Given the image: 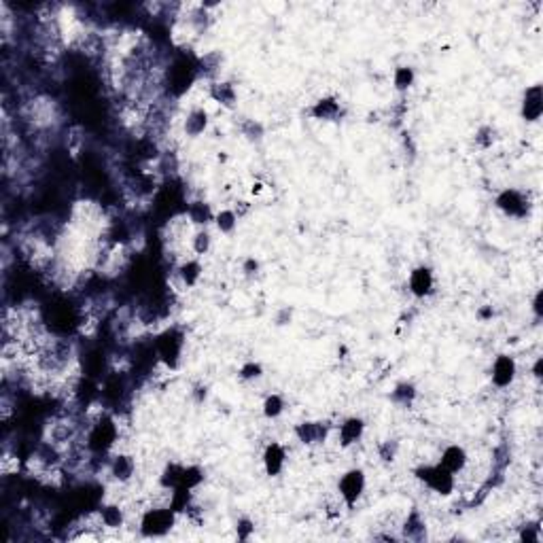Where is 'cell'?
Here are the masks:
<instances>
[{"label":"cell","instance_id":"cell-1","mask_svg":"<svg viewBox=\"0 0 543 543\" xmlns=\"http://www.w3.org/2000/svg\"><path fill=\"white\" fill-rule=\"evenodd\" d=\"M119 442V423L108 414H98L87 427L85 448L92 454H108Z\"/></svg>","mask_w":543,"mask_h":543},{"label":"cell","instance_id":"cell-2","mask_svg":"<svg viewBox=\"0 0 543 543\" xmlns=\"http://www.w3.org/2000/svg\"><path fill=\"white\" fill-rule=\"evenodd\" d=\"M414 478L429 488L431 492L439 494V497H450L456 490V475L450 473L448 469H444L439 463L435 465H420L414 469Z\"/></svg>","mask_w":543,"mask_h":543},{"label":"cell","instance_id":"cell-3","mask_svg":"<svg viewBox=\"0 0 543 543\" xmlns=\"http://www.w3.org/2000/svg\"><path fill=\"white\" fill-rule=\"evenodd\" d=\"M185 335L176 327H168L155 337V354L168 370H174L183 358Z\"/></svg>","mask_w":543,"mask_h":543},{"label":"cell","instance_id":"cell-4","mask_svg":"<svg viewBox=\"0 0 543 543\" xmlns=\"http://www.w3.org/2000/svg\"><path fill=\"white\" fill-rule=\"evenodd\" d=\"M176 524V511L170 505L149 507L140 516V532L144 537H163Z\"/></svg>","mask_w":543,"mask_h":543},{"label":"cell","instance_id":"cell-5","mask_svg":"<svg viewBox=\"0 0 543 543\" xmlns=\"http://www.w3.org/2000/svg\"><path fill=\"white\" fill-rule=\"evenodd\" d=\"M368 488V475L363 469L358 467H352L348 471H344L337 480V497L342 499V503L346 507H352L356 505V501L363 497Z\"/></svg>","mask_w":543,"mask_h":543},{"label":"cell","instance_id":"cell-6","mask_svg":"<svg viewBox=\"0 0 543 543\" xmlns=\"http://www.w3.org/2000/svg\"><path fill=\"white\" fill-rule=\"evenodd\" d=\"M518 378V363L509 354H497L490 366V380L497 389H509Z\"/></svg>","mask_w":543,"mask_h":543},{"label":"cell","instance_id":"cell-7","mask_svg":"<svg viewBox=\"0 0 543 543\" xmlns=\"http://www.w3.org/2000/svg\"><path fill=\"white\" fill-rule=\"evenodd\" d=\"M494 204L503 215L511 219H524L528 215V200L520 189H503L497 196Z\"/></svg>","mask_w":543,"mask_h":543},{"label":"cell","instance_id":"cell-8","mask_svg":"<svg viewBox=\"0 0 543 543\" xmlns=\"http://www.w3.org/2000/svg\"><path fill=\"white\" fill-rule=\"evenodd\" d=\"M408 289L416 299H427L435 293V272L429 266H416L408 276Z\"/></svg>","mask_w":543,"mask_h":543},{"label":"cell","instance_id":"cell-9","mask_svg":"<svg viewBox=\"0 0 543 543\" xmlns=\"http://www.w3.org/2000/svg\"><path fill=\"white\" fill-rule=\"evenodd\" d=\"M293 433L297 442H301L304 446H318V444H325L329 435V427L327 423H320V420H304L295 425Z\"/></svg>","mask_w":543,"mask_h":543},{"label":"cell","instance_id":"cell-10","mask_svg":"<svg viewBox=\"0 0 543 543\" xmlns=\"http://www.w3.org/2000/svg\"><path fill=\"white\" fill-rule=\"evenodd\" d=\"M287 448L278 442H270L266 448H263V454H261V463H263V469L270 478H278L285 467H287Z\"/></svg>","mask_w":543,"mask_h":543},{"label":"cell","instance_id":"cell-11","mask_svg":"<svg viewBox=\"0 0 543 543\" xmlns=\"http://www.w3.org/2000/svg\"><path fill=\"white\" fill-rule=\"evenodd\" d=\"M108 473L119 484H127L136 475V458L127 452H115L108 461Z\"/></svg>","mask_w":543,"mask_h":543},{"label":"cell","instance_id":"cell-12","mask_svg":"<svg viewBox=\"0 0 543 543\" xmlns=\"http://www.w3.org/2000/svg\"><path fill=\"white\" fill-rule=\"evenodd\" d=\"M363 435H366V420L358 416H348L337 427V442L342 448H350V446L358 444L363 439Z\"/></svg>","mask_w":543,"mask_h":543},{"label":"cell","instance_id":"cell-13","mask_svg":"<svg viewBox=\"0 0 543 543\" xmlns=\"http://www.w3.org/2000/svg\"><path fill=\"white\" fill-rule=\"evenodd\" d=\"M439 465H442L444 469H448L450 473L458 475V473H463V471L467 469V465H469V454H467V450H465L463 446L450 444V446H446V448L442 450V454H439Z\"/></svg>","mask_w":543,"mask_h":543},{"label":"cell","instance_id":"cell-14","mask_svg":"<svg viewBox=\"0 0 543 543\" xmlns=\"http://www.w3.org/2000/svg\"><path fill=\"white\" fill-rule=\"evenodd\" d=\"M541 113H543L541 85H530V87H526V92L522 96V119L528 123H535L541 119Z\"/></svg>","mask_w":543,"mask_h":543},{"label":"cell","instance_id":"cell-15","mask_svg":"<svg viewBox=\"0 0 543 543\" xmlns=\"http://www.w3.org/2000/svg\"><path fill=\"white\" fill-rule=\"evenodd\" d=\"M208 98L223 108H234L238 102V92L236 85L230 81H213L208 85Z\"/></svg>","mask_w":543,"mask_h":543},{"label":"cell","instance_id":"cell-16","mask_svg":"<svg viewBox=\"0 0 543 543\" xmlns=\"http://www.w3.org/2000/svg\"><path fill=\"white\" fill-rule=\"evenodd\" d=\"M211 125V115L206 108L202 106H196L192 108L187 115H185V121H183V130H185V136L189 138H200Z\"/></svg>","mask_w":543,"mask_h":543},{"label":"cell","instance_id":"cell-17","mask_svg":"<svg viewBox=\"0 0 543 543\" xmlns=\"http://www.w3.org/2000/svg\"><path fill=\"white\" fill-rule=\"evenodd\" d=\"M202 274H204V266H202L200 257H187V259L180 261L178 268H176L178 280L189 289L196 287L202 280Z\"/></svg>","mask_w":543,"mask_h":543},{"label":"cell","instance_id":"cell-18","mask_svg":"<svg viewBox=\"0 0 543 543\" xmlns=\"http://www.w3.org/2000/svg\"><path fill=\"white\" fill-rule=\"evenodd\" d=\"M215 211H213V206L208 204V202H202V200H196V202H192L189 206H187V213H185V217L189 219V223L192 225H196L198 230L200 227H208L213 221H215Z\"/></svg>","mask_w":543,"mask_h":543},{"label":"cell","instance_id":"cell-19","mask_svg":"<svg viewBox=\"0 0 543 543\" xmlns=\"http://www.w3.org/2000/svg\"><path fill=\"white\" fill-rule=\"evenodd\" d=\"M310 115L318 121H335L342 115V104L337 102V98H320L310 106Z\"/></svg>","mask_w":543,"mask_h":543},{"label":"cell","instance_id":"cell-20","mask_svg":"<svg viewBox=\"0 0 543 543\" xmlns=\"http://www.w3.org/2000/svg\"><path fill=\"white\" fill-rule=\"evenodd\" d=\"M98 518L104 528L117 530V528H123L125 524V509L117 503H106L98 509Z\"/></svg>","mask_w":543,"mask_h":543},{"label":"cell","instance_id":"cell-21","mask_svg":"<svg viewBox=\"0 0 543 543\" xmlns=\"http://www.w3.org/2000/svg\"><path fill=\"white\" fill-rule=\"evenodd\" d=\"M189 246H192L194 257H204V255H208L211 249H213V236H211L208 227L196 230V232L192 234V238H189Z\"/></svg>","mask_w":543,"mask_h":543},{"label":"cell","instance_id":"cell-22","mask_svg":"<svg viewBox=\"0 0 543 543\" xmlns=\"http://www.w3.org/2000/svg\"><path fill=\"white\" fill-rule=\"evenodd\" d=\"M238 221H240V217L236 215L234 208H223V211H219V213L215 215L213 225H215L223 236H230V234H234V232L238 230Z\"/></svg>","mask_w":543,"mask_h":543},{"label":"cell","instance_id":"cell-23","mask_svg":"<svg viewBox=\"0 0 543 543\" xmlns=\"http://www.w3.org/2000/svg\"><path fill=\"white\" fill-rule=\"evenodd\" d=\"M285 410H287V401H285V397H282L280 393H270V395L263 399V404H261V412H263V416H266L268 420L280 418V416L285 414Z\"/></svg>","mask_w":543,"mask_h":543},{"label":"cell","instance_id":"cell-24","mask_svg":"<svg viewBox=\"0 0 543 543\" xmlns=\"http://www.w3.org/2000/svg\"><path fill=\"white\" fill-rule=\"evenodd\" d=\"M401 530H404V537H406V539H420V537H425L427 526H425V520L420 518V513H418L416 509H414L412 513H408V518H406Z\"/></svg>","mask_w":543,"mask_h":543},{"label":"cell","instance_id":"cell-25","mask_svg":"<svg viewBox=\"0 0 543 543\" xmlns=\"http://www.w3.org/2000/svg\"><path fill=\"white\" fill-rule=\"evenodd\" d=\"M416 81V73L412 66H397L393 73V85L397 92H408Z\"/></svg>","mask_w":543,"mask_h":543},{"label":"cell","instance_id":"cell-26","mask_svg":"<svg viewBox=\"0 0 543 543\" xmlns=\"http://www.w3.org/2000/svg\"><path fill=\"white\" fill-rule=\"evenodd\" d=\"M393 401H399V404H410L414 397H416V387L412 382H401L395 387V391L391 393Z\"/></svg>","mask_w":543,"mask_h":543},{"label":"cell","instance_id":"cell-27","mask_svg":"<svg viewBox=\"0 0 543 543\" xmlns=\"http://www.w3.org/2000/svg\"><path fill=\"white\" fill-rule=\"evenodd\" d=\"M244 382H255L263 376V368L261 363H257V361H246V363L240 368V374H238Z\"/></svg>","mask_w":543,"mask_h":543},{"label":"cell","instance_id":"cell-28","mask_svg":"<svg viewBox=\"0 0 543 543\" xmlns=\"http://www.w3.org/2000/svg\"><path fill=\"white\" fill-rule=\"evenodd\" d=\"M18 469H20L18 454L5 450V452H3V458H0V471H3L5 475H11V473H18Z\"/></svg>","mask_w":543,"mask_h":543},{"label":"cell","instance_id":"cell-29","mask_svg":"<svg viewBox=\"0 0 543 543\" xmlns=\"http://www.w3.org/2000/svg\"><path fill=\"white\" fill-rule=\"evenodd\" d=\"M378 452H380V458L385 461V463H391V461H395V456H397V442H382L380 446H378Z\"/></svg>","mask_w":543,"mask_h":543},{"label":"cell","instance_id":"cell-30","mask_svg":"<svg viewBox=\"0 0 543 543\" xmlns=\"http://www.w3.org/2000/svg\"><path fill=\"white\" fill-rule=\"evenodd\" d=\"M242 132H244V136H249V138H261V134H263L261 125L255 123V121H246L244 127H242Z\"/></svg>","mask_w":543,"mask_h":543},{"label":"cell","instance_id":"cell-31","mask_svg":"<svg viewBox=\"0 0 543 543\" xmlns=\"http://www.w3.org/2000/svg\"><path fill=\"white\" fill-rule=\"evenodd\" d=\"M253 530H255V526H253V522H251V520L242 518V520L238 522V537H240V539H249Z\"/></svg>","mask_w":543,"mask_h":543},{"label":"cell","instance_id":"cell-32","mask_svg":"<svg viewBox=\"0 0 543 543\" xmlns=\"http://www.w3.org/2000/svg\"><path fill=\"white\" fill-rule=\"evenodd\" d=\"M293 316V310L291 308H282L278 314H276V325H287Z\"/></svg>","mask_w":543,"mask_h":543},{"label":"cell","instance_id":"cell-33","mask_svg":"<svg viewBox=\"0 0 543 543\" xmlns=\"http://www.w3.org/2000/svg\"><path fill=\"white\" fill-rule=\"evenodd\" d=\"M541 297H543V293H541V291H537V293H535V299H532V312H535V316H537V318H541V314H543Z\"/></svg>","mask_w":543,"mask_h":543},{"label":"cell","instance_id":"cell-34","mask_svg":"<svg viewBox=\"0 0 543 543\" xmlns=\"http://www.w3.org/2000/svg\"><path fill=\"white\" fill-rule=\"evenodd\" d=\"M257 268H259V263L255 259H246V263H244V272L246 274H257Z\"/></svg>","mask_w":543,"mask_h":543},{"label":"cell","instance_id":"cell-35","mask_svg":"<svg viewBox=\"0 0 543 543\" xmlns=\"http://www.w3.org/2000/svg\"><path fill=\"white\" fill-rule=\"evenodd\" d=\"M541 363H543V358H541V356H537V358H535V363H532V376H535L537 380L541 378Z\"/></svg>","mask_w":543,"mask_h":543},{"label":"cell","instance_id":"cell-36","mask_svg":"<svg viewBox=\"0 0 543 543\" xmlns=\"http://www.w3.org/2000/svg\"><path fill=\"white\" fill-rule=\"evenodd\" d=\"M261 187H263V185H261V183H257V185H253V194H261Z\"/></svg>","mask_w":543,"mask_h":543}]
</instances>
